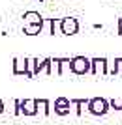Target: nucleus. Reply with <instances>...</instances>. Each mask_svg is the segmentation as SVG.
<instances>
[{
    "mask_svg": "<svg viewBox=\"0 0 122 125\" xmlns=\"http://www.w3.org/2000/svg\"><path fill=\"white\" fill-rule=\"evenodd\" d=\"M109 108H111V104L103 97H92V99H88V106H86V110L92 116H105L109 112Z\"/></svg>",
    "mask_w": 122,
    "mask_h": 125,
    "instance_id": "obj_1",
    "label": "nucleus"
},
{
    "mask_svg": "<svg viewBox=\"0 0 122 125\" xmlns=\"http://www.w3.org/2000/svg\"><path fill=\"white\" fill-rule=\"evenodd\" d=\"M13 75H27L28 78H34V75H32V58H23V56L13 58Z\"/></svg>",
    "mask_w": 122,
    "mask_h": 125,
    "instance_id": "obj_2",
    "label": "nucleus"
},
{
    "mask_svg": "<svg viewBox=\"0 0 122 125\" xmlns=\"http://www.w3.org/2000/svg\"><path fill=\"white\" fill-rule=\"evenodd\" d=\"M71 73H75V75L92 73V62H90V58L73 56V58H71Z\"/></svg>",
    "mask_w": 122,
    "mask_h": 125,
    "instance_id": "obj_3",
    "label": "nucleus"
},
{
    "mask_svg": "<svg viewBox=\"0 0 122 125\" xmlns=\"http://www.w3.org/2000/svg\"><path fill=\"white\" fill-rule=\"evenodd\" d=\"M40 73L51 75V58H32V75L36 77Z\"/></svg>",
    "mask_w": 122,
    "mask_h": 125,
    "instance_id": "obj_4",
    "label": "nucleus"
},
{
    "mask_svg": "<svg viewBox=\"0 0 122 125\" xmlns=\"http://www.w3.org/2000/svg\"><path fill=\"white\" fill-rule=\"evenodd\" d=\"M60 26H62V36H73L79 32V22L75 17H64L60 19Z\"/></svg>",
    "mask_w": 122,
    "mask_h": 125,
    "instance_id": "obj_5",
    "label": "nucleus"
},
{
    "mask_svg": "<svg viewBox=\"0 0 122 125\" xmlns=\"http://www.w3.org/2000/svg\"><path fill=\"white\" fill-rule=\"evenodd\" d=\"M90 62H92V75H107L109 73L107 58H90Z\"/></svg>",
    "mask_w": 122,
    "mask_h": 125,
    "instance_id": "obj_6",
    "label": "nucleus"
},
{
    "mask_svg": "<svg viewBox=\"0 0 122 125\" xmlns=\"http://www.w3.org/2000/svg\"><path fill=\"white\" fill-rule=\"evenodd\" d=\"M71 106H73V104H71V99L58 97V99L54 101V114L66 116V114H69V108H71Z\"/></svg>",
    "mask_w": 122,
    "mask_h": 125,
    "instance_id": "obj_7",
    "label": "nucleus"
},
{
    "mask_svg": "<svg viewBox=\"0 0 122 125\" xmlns=\"http://www.w3.org/2000/svg\"><path fill=\"white\" fill-rule=\"evenodd\" d=\"M21 114L36 116L38 114V99H23L21 101Z\"/></svg>",
    "mask_w": 122,
    "mask_h": 125,
    "instance_id": "obj_8",
    "label": "nucleus"
},
{
    "mask_svg": "<svg viewBox=\"0 0 122 125\" xmlns=\"http://www.w3.org/2000/svg\"><path fill=\"white\" fill-rule=\"evenodd\" d=\"M25 24H43V17L40 15V13H38V11H27V13H25Z\"/></svg>",
    "mask_w": 122,
    "mask_h": 125,
    "instance_id": "obj_9",
    "label": "nucleus"
},
{
    "mask_svg": "<svg viewBox=\"0 0 122 125\" xmlns=\"http://www.w3.org/2000/svg\"><path fill=\"white\" fill-rule=\"evenodd\" d=\"M51 101L49 99H38V114L41 116H49L51 114Z\"/></svg>",
    "mask_w": 122,
    "mask_h": 125,
    "instance_id": "obj_10",
    "label": "nucleus"
},
{
    "mask_svg": "<svg viewBox=\"0 0 122 125\" xmlns=\"http://www.w3.org/2000/svg\"><path fill=\"white\" fill-rule=\"evenodd\" d=\"M43 24H45V22H43ZM43 24H25L23 32H25L27 36H36V34H40V32L43 30Z\"/></svg>",
    "mask_w": 122,
    "mask_h": 125,
    "instance_id": "obj_11",
    "label": "nucleus"
},
{
    "mask_svg": "<svg viewBox=\"0 0 122 125\" xmlns=\"http://www.w3.org/2000/svg\"><path fill=\"white\" fill-rule=\"evenodd\" d=\"M71 104L75 106V114H83V106H88V99H71Z\"/></svg>",
    "mask_w": 122,
    "mask_h": 125,
    "instance_id": "obj_12",
    "label": "nucleus"
},
{
    "mask_svg": "<svg viewBox=\"0 0 122 125\" xmlns=\"http://www.w3.org/2000/svg\"><path fill=\"white\" fill-rule=\"evenodd\" d=\"M66 73H71V60L69 58H62V62H60V75Z\"/></svg>",
    "mask_w": 122,
    "mask_h": 125,
    "instance_id": "obj_13",
    "label": "nucleus"
},
{
    "mask_svg": "<svg viewBox=\"0 0 122 125\" xmlns=\"http://www.w3.org/2000/svg\"><path fill=\"white\" fill-rule=\"evenodd\" d=\"M60 62L62 58H51V75H60Z\"/></svg>",
    "mask_w": 122,
    "mask_h": 125,
    "instance_id": "obj_14",
    "label": "nucleus"
},
{
    "mask_svg": "<svg viewBox=\"0 0 122 125\" xmlns=\"http://www.w3.org/2000/svg\"><path fill=\"white\" fill-rule=\"evenodd\" d=\"M51 34H62V26H60V19H51Z\"/></svg>",
    "mask_w": 122,
    "mask_h": 125,
    "instance_id": "obj_15",
    "label": "nucleus"
},
{
    "mask_svg": "<svg viewBox=\"0 0 122 125\" xmlns=\"http://www.w3.org/2000/svg\"><path fill=\"white\" fill-rule=\"evenodd\" d=\"M111 75H122V58H115V65L109 71Z\"/></svg>",
    "mask_w": 122,
    "mask_h": 125,
    "instance_id": "obj_16",
    "label": "nucleus"
},
{
    "mask_svg": "<svg viewBox=\"0 0 122 125\" xmlns=\"http://www.w3.org/2000/svg\"><path fill=\"white\" fill-rule=\"evenodd\" d=\"M109 104H111L113 108H117L118 112L122 114V101H115V99H111V101H109Z\"/></svg>",
    "mask_w": 122,
    "mask_h": 125,
    "instance_id": "obj_17",
    "label": "nucleus"
},
{
    "mask_svg": "<svg viewBox=\"0 0 122 125\" xmlns=\"http://www.w3.org/2000/svg\"><path fill=\"white\" fill-rule=\"evenodd\" d=\"M13 106H15V108H13V114L19 116V114H21V101L15 99V101H13Z\"/></svg>",
    "mask_w": 122,
    "mask_h": 125,
    "instance_id": "obj_18",
    "label": "nucleus"
},
{
    "mask_svg": "<svg viewBox=\"0 0 122 125\" xmlns=\"http://www.w3.org/2000/svg\"><path fill=\"white\" fill-rule=\"evenodd\" d=\"M118 34L122 36V19H118Z\"/></svg>",
    "mask_w": 122,
    "mask_h": 125,
    "instance_id": "obj_19",
    "label": "nucleus"
},
{
    "mask_svg": "<svg viewBox=\"0 0 122 125\" xmlns=\"http://www.w3.org/2000/svg\"><path fill=\"white\" fill-rule=\"evenodd\" d=\"M4 112V103H2V99H0V114Z\"/></svg>",
    "mask_w": 122,
    "mask_h": 125,
    "instance_id": "obj_20",
    "label": "nucleus"
}]
</instances>
